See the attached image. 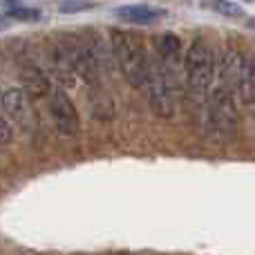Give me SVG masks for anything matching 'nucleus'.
I'll return each instance as SVG.
<instances>
[{"label":"nucleus","instance_id":"6","mask_svg":"<svg viewBox=\"0 0 255 255\" xmlns=\"http://www.w3.org/2000/svg\"><path fill=\"white\" fill-rule=\"evenodd\" d=\"M2 108L7 112V117L16 124H20L22 128L31 126V108H29V97H27L25 90L11 88L2 94Z\"/></svg>","mask_w":255,"mask_h":255},{"label":"nucleus","instance_id":"12","mask_svg":"<svg viewBox=\"0 0 255 255\" xmlns=\"http://www.w3.org/2000/svg\"><path fill=\"white\" fill-rule=\"evenodd\" d=\"M7 18L29 22V20H38L40 11H36V9H29V7H11V9H7Z\"/></svg>","mask_w":255,"mask_h":255},{"label":"nucleus","instance_id":"9","mask_svg":"<svg viewBox=\"0 0 255 255\" xmlns=\"http://www.w3.org/2000/svg\"><path fill=\"white\" fill-rule=\"evenodd\" d=\"M157 56L159 61L163 63L170 70H177L181 63V40L177 34L172 31H166L157 38Z\"/></svg>","mask_w":255,"mask_h":255},{"label":"nucleus","instance_id":"10","mask_svg":"<svg viewBox=\"0 0 255 255\" xmlns=\"http://www.w3.org/2000/svg\"><path fill=\"white\" fill-rule=\"evenodd\" d=\"M238 92L244 106L255 108V54L242 61V70H240L238 79Z\"/></svg>","mask_w":255,"mask_h":255},{"label":"nucleus","instance_id":"7","mask_svg":"<svg viewBox=\"0 0 255 255\" xmlns=\"http://www.w3.org/2000/svg\"><path fill=\"white\" fill-rule=\"evenodd\" d=\"M20 81H22V88H25L27 97L29 99H40V97H49L52 92V85H49V79L43 74L38 65L34 63H25L20 65Z\"/></svg>","mask_w":255,"mask_h":255},{"label":"nucleus","instance_id":"8","mask_svg":"<svg viewBox=\"0 0 255 255\" xmlns=\"http://www.w3.org/2000/svg\"><path fill=\"white\" fill-rule=\"evenodd\" d=\"M115 16L130 25H152L159 18H163V11L157 7H150V4H124V7L115 9Z\"/></svg>","mask_w":255,"mask_h":255},{"label":"nucleus","instance_id":"3","mask_svg":"<svg viewBox=\"0 0 255 255\" xmlns=\"http://www.w3.org/2000/svg\"><path fill=\"white\" fill-rule=\"evenodd\" d=\"M112 52H115V58L128 83L132 88H143L145 79H148L150 58L145 54L141 40L130 31L115 29L112 31Z\"/></svg>","mask_w":255,"mask_h":255},{"label":"nucleus","instance_id":"1","mask_svg":"<svg viewBox=\"0 0 255 255\" xmlns=\"http://www.w3.org/2000/svg\"><path fill=\"white\" fill-rule=\"evenodd\" d=\"M217 72V61L211 45L204 38H195L190 43L184 58V74H186V90L195 106H206L211 85Z\"/></svg>","mask_w":255,"mask_h":255},{"label":"nucleus","instance_id":"4","mask_svg":"<svg viewBox=\"0 0 255 255\" xmlns=\"http://www.w3.org/2000/svg\"><path fill=\"white\" fill-rule=\"evenodd\" d=\"M143 88L148 90V101L154 115H159L161 119H172L177 110V92H179L177 70L166 67L161 61H150Z\"/></svg>","mask_w":255,"mask_h":255},{"label":"nucleus","instance_id":"14","mask_svg":"<svg viewBox=\"0 0 255 255\" xmlns=\"http://www.w3.org/2000/svg\"><path fill=\"white\" fill-rule=\"evenodd\" d=\"M92 7V2L90 0H81V2H65L61 7L63 13H74V11H83V9H90Z\"/></svg>","mask_w":255,"mask_h":255},{"label":"nucleus","instance_id":"11","mask_svg":"<svg viewBox=\"0 0 255 255\" xmlns=\"http://www.w3.org/2000/svg\"><path fill=\"white\" fill-rule=\"evenodd\" d=\"M208 9L217 11L220 16H226V18H242L244 16V9L240 7L238 2L233 0H202Z\"/></svg>","mask_w":255,"mask_h":255},{"label":"nucleus","instance_id":"13","mask_svg":"<svg viewBox=\"0 0 255 255\" xmlns=\"http://www.w3.org/2000/svg\"><path fill=\"white\" fill-rule=\"evenodd\" d=\"M11 141H13V128L9 126L7 119H2V117H0V145L11 143Z\"/></svg>","mask_w":255,"mask_h":255},{"label":"nucleus","instance_id":"2","mask_svg":"<svg viewBox=\"0 0 255 255\" xmlns=\"http://www.w3.org/2000/svg\"><path fill=\"white\" fill-rule=\"evenodd\" d=\"M206 121H208V134L220 143H226L238 132V103H235L233 88L220 83L211 92L206 103Z\"/></svg>","mask_w":255,"mask_h":255},{"label":"nucleus","instance_id":"5","mask_svg":"<svg viewBox=\"0 0 255 255\" xmlns=\"http://www.w3.org/2000/svg\"><path fill=\"white\" fill-rule=\"evenodd\" d=\"M49 115L54 119V126L63 136H76L81 132V119L76 112L72 99L63 90L49 92Z\"/></svg>","mask_w":255,"mask_h":255}]
</instances>
